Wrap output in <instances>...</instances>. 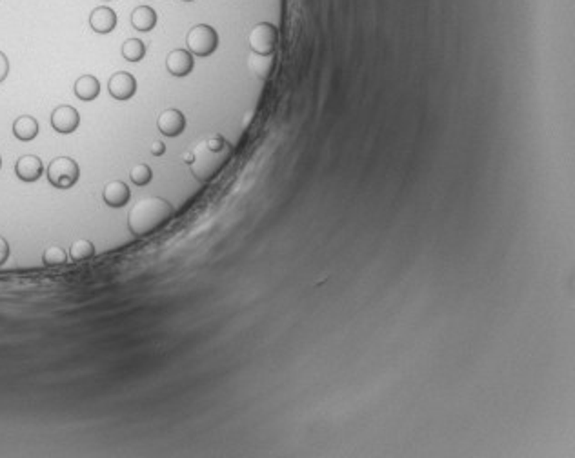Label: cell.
<instances>
[{"label":"cell","mask_w":575,"mask_h":458,"mask_svg":"<svg viewBox=\"0 0 575 458\" xmlns=\"http://www.w3.org/2000/svg\"><path fill=\"white\" fill-rule=\"evenodd\" d=\"M233 147L220 135H211L206 140L199 142L190 155L186 162L190 164L191 173L199 182H210L230 162Z\"/></svg>","instance_id":"1"},{"label":"cell","mask_w":575,"mask_h":458,"mask_svg":"<svg viewBox=\"0 0 575 458\" xmlns=\"http://www.w3.org/2000/svg\"><path fill=\"white\" fill-rule=\"evenodd\" d=\"M173 217V206L166 199L150 197L135 204L128 213V227L137 236H146L168 224Z\"/></svg>","instance_id":"2"},{"label":"cell","mask_w":575,"mask_h":458,"mask_svg":"<svg viewBox=\"0 0 575 458\" xmlns=\"http://www.w3.org/2000/svg\"><path fill=\"white\" fill-rule=\"evenodd\" d=\"M46 175H48V180L53 187L69 189L77 184L78 177H81V167L73 158L58 157L49 162Z\"/></svg>","instance_id":"3"},{"label":"cell","mask_w":575,"mask_h":458,"mask_svg":"<svg viewBox=\"0 0 575 458\" xmlns=\"http://www.w3.org/2000/svg\"><path fill=\"white\" fill-rule=\"evenodd\" d=\"M186 46L191 55L208 57L219 46V35L211 26L197 24L190 29L186 37Z\"/></svg>","instance_id":"4"},{"label":"cell","mask_w":575,"mask_h":458,"mask_svg":"<svg viewBox=\"0 0 575 458\" xmlns=\"http://www.w3.org/2000/svg\"><path fill=\"white\" fill-rule=\"evenodd\" d=\"M248 42H250V48L253 53L272 55L277 48V42H279V31L270 22H259V24L251 28Z\"/></svg>","instance_id":"5"},{"label":"cell","mask_w":575,"mask_h":458,"mask_svg":"<svg viewBox=\"0 0 575 458\" xmlns=\"http://www.w3.org/2000/svg\"><path fill=\"white\" fill-rule=\"evenodd\" d=\"M81 124V115L73 105H58L51 113V126L58 133H73Z\"/></svg>","instance_id":"6"},{"label":"cell","mask_w":575,"mask_h":458,"mask_svg":"<svg viewBox=\"0 0 575 458\" xmlns=\"http://www.w3.org/2000/svg\"><path fill=\"white\" fill-rule=\"evenodd\" d=\"M108 91L115 100H130L137 93V80L131 73L118 71L108 82Z\"/></svg>","instance_id":"7"},{"label":"cell","mask_w":575,"mask_h":458,"mask_svg":"<svg viewBox=\"0 0 575 458\" xmlns=\"http://www.w3.org/2000/svg\"><path fill=\"white\" fill-rule=\"evenodd\" d=\"M15 173L24 182H35L44 173V166H42V160L37 155H24V157L16 160Z\"/></svg>","instance_id":"8"},{"label":"cell","mask_w":575,"mask_h":458,"mask_svg":"<svg viewBox=\"0 0 575 458\" xmlns=\"http://www.w3.org/2000/svg\"><path fill=\"white\" fill-rule=\"evenodd\" d=\"M89 26L98 35H106V33H111L115 28H117V15L111 8L108 6H98L91 11L89 15Z\"/></svg>","instance_id":"9"},{"label":"cell","mask_w":575,"mask_h":458,"mask_svg":"<svg viewBox=\"0 0 575 458\" xmlns=\"http://www.w3.org/2000/svg\"><path fill=\"white\" fill-rule=\"evenodd\" d=\"M193 66V55L186 49H173L166 57V68L173 77H186L191 73Z\"/></svg>","instance_id":"10"},{"label":"cell","mask_w":575,"mask_h":458,"mask_svg":"<svg viewBox=\"0 0 575 458\" xmlns=\"http://www.w3.org/2000/svg\"><path fill=\"white\" fill-rule=\"evenodd\" d=\"M158 131L166 137H177L184 131L186 127V118H184L183 111L178 110H166L161 113L157 120Z\"/></svg>","instance_id":"11"},{"label":"cell","mask_w":575,"mask_h":458,"mask_svg":"<svg viewBox=\"0 0 575 458\" xmlns=\"http://www.w3.org/2000/svg\"><path fill=\"white\" fill-rule=\"evenodd\" d=\"M131 191L130 187L126 186L122 180H111L104 186V191H102V199L110 207H122L126 204L130 202Z\"/></svg>","instance_id":"12"},{"label":"cell","mask_w":575,"mask_h":458,"mask_svg":"<svg viewBox=\"0 0 575 458\" xmlns=\"http://www.w3.org/2000/svg\"><path fill=\"white\" fill-rule=\"evenodd\" d=\"M248 68L257 78L260 80H266L270 75L273 73V68H275V57L272 55H259V53L251 51L250 58H248Z\"/></svg>","instance_id":"13"},{"label":"cell","mask_w":575,"mask_h":458,"mask_svg":"<svg viewBox=\"0 0 575 458\" xmlns=\"http://www.w3.org/2000/svg\"><path fill=\"white\" fill-rule=\"evenodd\" d=\"M101 93V82H98L97 77L93 75H82V77L77 78L75 82V95H77L81 100L89 102L95 100Z\"/></svg>","instance_id":"14"},{"label":"cell","mask_w":575,"mask_h":458,"mask_svg":"<svg viewBox=\"0 0 575 458\" xmlns=\"http://www.w3.org/2000/svg\"><path fill=\"white\" fill-rule=\"evenodd\" d=\"M155 24H157V13L150 6H138L131 13V26L137 31H151L155 28Z\"/></svg>","instance_id":"15"},{"label":"cell","mask_w":575,"mask_h":458,"mask_svg":"<svg viewBox=\"0 0 575 458\" xmlns=\"http://www.w3.org/2000/svg\"><path fill=\"white\" fill-rule=\"evenodd\" d=\"M13 135L22 142H29L39 135V122L29 115H22L13 122Z\"/></svg>","instance_id":"16"},{"label":"cell","mask_w":575,"mask_h":458,"mask_svg":"<svg viewBox=\"0 0 575 458\" xmlns=\"http://www.w3.org/2000/svg\"><path fill=\"white\" fill-rule=\"evenodd\" d=\"M122 57L128 62H141L146 57V46L138 38H128L122 44Z\"/></svg>","instance_id":"17"},{"label":"cell","mask_w":575,"mask_h":458,"mask_svg":"<svg viewBox=\"0 0 575 458\" xmlns=\"http://www.w3.org/2000/svg\"><path fill=\"white\" fill-rule=\"evenodd\" d=\"M93 255H95V246L86 239L75 240V242L71 244V248H69V256H71L73 262H81V260L91 259Z\"/></svg>","instance_id":"18"},{"label":"cell","mask_w":575,"mask_h":458,"mask_svg":"<svg viewBox=\"0 0 575 458\" xmlns=\"http://www.w3.org/2000/svg\"><path fill=\"white\" fill-rule=\"evenodd\" d=\"M130 179L133 180L135 186H146V184H150L151 179H153V171H151V167L146 166V164H137V166L131 170Z\"/></svg>","instance_id":"19"},{"label":"cell","mask_w":575,"mask_h":458,"mask_svg":"<svg viewBox=\"0 0 575 458\" xmlns=\"http://www.w3.org/2000/svg\"><path fill=\"white\" fill-rule=\"evenodd\" d=\"M66 260H68V255H66L64 249L57 248V246L48 248L44 251V255H42V262H44L46 266H61V264H64Z\"/></svg>","instance_id":"20"},{"label":"cell","mask_w":575,"mask_h":458,"mask_svg":"<svg viewBox=\"0 0 575 458\" xmlns=\"http://www.w3.org/2000/svg\"><path fill=\"white\" fill-rule=\"evenodd\" d=\"M9 73V61L4 53L0 51V82H4Z\"/></svg>","instance_id":"21"},{"label":"cell","mask_w":575,"mask_h":458,"mask_svg":"<svg viewBox=\"0 0 575 458\" xmlns=\"http://www.w3.org/2000/svg\"><path fill=\"white\" fill-rule=\"evenodd\" d=\"M9 256V244L4 236H0V266L8 260Z\"/></svg>","instance_id":"22"},{"label":"cell","mask_w":575,"mask_h":458,"mask_svg":"<svg viewBox=\"0 0 575 458\" xmlns=\"http://www.w3.org/2000/svg\"><path fill=\"white\" fill-rule=\"evenodd\" d=\"M150 151L151 155H155V157H161V155H164V151H166V146H164V142H161V140H155V142L151 144Z\"/></svg>","instance_id":"23"},{"label":"cell","mask_w":575,"mask_h":458,"mask_svg":"<svg viewBox=\"0 0 575 458\" xmlns=\"http://www.w3.org/2000/svg\"><path fill=\"white\" fill-rule=\"evenodd\" d=\"M183 2H193V0H183Z\"/></svg>","instance_id":"24"},{"label":"cell","mask_w":575,"mask_h":458,"mask_svg":"<svg viewBox=\"0 0 575 458\" xmlns=\"http://www.w3.org/2000/svg\"><path fill=\"white\" fill-rule=\"evenodd\" d=\"M0 167H2V158H0Z\"/></svg>","instance_id":"25"},{"label":"cell","mask_w":575,"mask_h":458,"mask_svg":"<svg viewBox=\"0 0 575 458\" xmlns=\"http://www.w3.org/2000/svg\"><path fill=\"white\" fill-rule=\"evenodd\" d=\"M106 2H108V0H106Z\"/></svg>","instance_id":"26"}]
</instances>
